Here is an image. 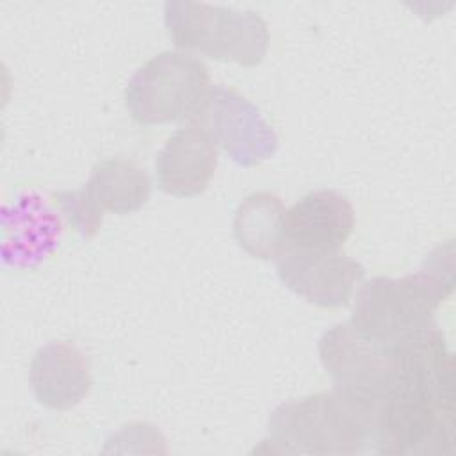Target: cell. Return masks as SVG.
<instances>
[{
  "label": "cell",
  "instance_id": "cell-6",
  "mask_svg": "<svg viewBox=\"0 0 456 456\" xmlns=\"http://www.w3.org/2000/svg\"><path fill=\"white\" fill-rule=\"evenodd\" d=\"M317 351L335 387L367 401L372 408L395 379V340L372 338L349 321L328 330Z\"/></svg>",
  "mask_w": 456,
  "mask_h": 456
},
{
  "label": "cell",
  "instance_id": "cell-5",
  "mask_svg": "<svg viewBox=\"0 0 456 456\" xmlns=\"http://www.w3.org/2000/svg\"><path fill=\"white\" fill-rule=\"evenodd\" d=\"M210 89L208 68L187 52H162L128 80L125 107L141 125L192 118Z\"/></svg>",
  "mask_w": 456,
  "mask_h": 456
},
{
  "label": "cell",
  "instance_id": "cell-1",
  "mask_svg": "<svg viewBox=\"0 0 456 456\" xmlns=\"http://www.w3.org/2000/svg\"><path fill=\"white\" fill-rule=\"evenodd\" d=\"M372 449L379 454L436 456L456 449V385L404 378L376 401Z\"/></svg>",
  "mask_w": 456,
  "mask_h": 456
},
{
  "label": "cell",
  "instance_id": "cell-8",
  "mask_svg": "<svg viewBox=\"0 0 456 456\" xmlns=\"http://www.w3.org/2000/svg\"><path fill=\"white\" fill-rule=\"evenodd\" d=\"M191 123L242 167L262 164L278 148V137L258 109L230 87L210 86Z\"/></svg>",
  "mask_w": 456,
  "mask_h": 456
},
{
  "label": "cell",
  "instance_id": "cell-3",
  "mask_svg": "<svg viewBox=\"0 0 456 456\" xmlns=\"http://www.w3.org/2000/svg\"><path fill=\"white\" fill-rule=\"evenodd\" d=\"M372 404L335 387L274 408L269 442L292 454H358L372 447Z\"/></svg>",
  "mask_w": 456,
  "mask_h": 456
},
{
  "label": "cell",
  "instance_id": "cell-4",
  "mask_svg": "<svg viewBox=\"0 0 456 456\" xmlns=\"http://www.w3.org/2000/svg\"><path fill=\"white\" fill-rule=\"evenodd\" d=\"M164 25L176 48L253 68L269 46V28L253 11L201 2H166Z\"/></svg>",
  "mask_w": 456,
  "mask_h": 456
},
{
  "label": "cell",
  "instance_id": "cell-11",
  "mask_svg": "<svg viewBox=\"0 0 456 456\" xmlns=\"http://www.w3.org/2000/svg\"><path fill=\"white\" fill-rule=\"evenodd\" d=\"M28 381L39 404L50 410H69L91 390L89 358L73 342H50L36 351Z\"/></svg>",
  "mask_w": 456,
  "mask_h": 456
},
{
  "label": "cell",
  "instance_id": "cell-13",
  "mask_svg": "<svg viewBox=\"0 0 456 456\" xmlns=\"http://www.w3.org/2000/svg\"><path fill=\"white\" fill-rule=\"evenodd\" d=\"M287 208L273 192H253L244 198L233 216L237 244L255 258L276 260L287 248Z\"/></svg>",
  "mask_w": 456,
  "mask_h": 456
},
{
  "label": "cell",
  "instance_id": "cell-7",
  "mask_svg": "<svg viewBox=\"0 0 456 456\" xmlns=\"http://www.w3.org/2000/svg\"><path fill=\"white\" fill-rule=\"evenodd\" d=\"M151 194L146 171L126 159H103L94 164L89 180L80 191L53 194L68 223L84 239H91L102 226L103 214H132L144 207Z\"/></svg>",
  "mask_w": 456,
  "mask_h": 456
},
{
  "label": "cell",
  "instance_id": "cell-10",
  "mask_svg": "<svg viewBox=\"0 0 456 456\" xmlns=\"http://www.w3.org/2000/svg\"><path fill=\"white\" fill-rule=\"evenodd\" d=\"M353 226L354 210L344 194L331 189L314 191L285 214L287 248L338 251Z\"/></svg>",
  "mask_w": 456,
  "mask_h": 456
},
{
  "label": "cell",
  "instance_id": "cell-2",
  "mask_svg": "<svg viewBox=\"0 0 456 456\" xmlns=\"http://www.w3.org/2000/svg\"><path fill=\"white\" fill-rule=\"evenodd\" d=\"M452 287V248L449 253L438 248L417 273L378 276L360 285L349 322L372 338L399 340L431 326Z\"/></svg>",
  "mask_w": 456,
  "mask_h": 456
},
{
  "label": "cell",
  "instance_id": "cell-12",
  "mask_svg": "<svg viewBox=\"0 0 456 456\" xmlns=\"http://www.w3.org/2000/svg\"><path fill=\"white\" fill-rule=\"evenodd\" d=\"M217 167L216 142L196 125L171 134L155 160L157 185L176 198L201 194Z\"/></svg>",
  "mask_w": 456,
  "mask_h": 456
},
{
  "label": "cell",
  "instance_id": "cell-9",
  "mask_svg": "<svg viewBox=\"0 0 456 456\" xmlns=\"http://www.w3.org/2000/svg\"><path fill=\"white\" fill-rule=\"evenodd\" d=\"M281 283L321 308L347 306L360 287L365 269L340 251L285 248L276 258Z\"/></svg>",
  "mask_w": 456,
  "mask_h": 456
}]
</instances>
